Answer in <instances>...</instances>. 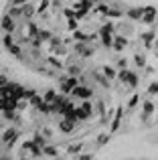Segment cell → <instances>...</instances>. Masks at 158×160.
<instances>
[{
  "label": "cell",
  "instance_id": "cell-47",
  "mask_svg": "<svg viewBox=\"0 0 158 160\" xmlns=\"http://www.w3.org/2000/svg\"><path fill=\"white\" fill-rule=\"evenodd\" d=\"M79 160H93V154H81Z\"/></svg>",
  "mask_w": 158,
  "mask_h": 160
},
{
  "label": "cell",
  "instance_id": "cell-35",
  "mask_svg": "<svg viewBox=\"0 0 158 160\" xmlns=\"http://www.w3.org/2000/svg\"><path fill=\"white\" fill-rule=\"evenodd\" d=\"M67 73H69V75H77V77H79V73H81V69H79L77 65H69V67H67Z\"/></svg>",
  "mask_w": 158,
  "mask_h": 160
},
{
  "label": "cell",
  "instance_id": "cell-16",
  "mask_svg": "<svg viewBox=\"0 0 158 160\" xmlns=\"http://www.w3.org/2000/svg\"><path fill=\"white\" fill-rule=\"evenodd\" d=\"M8 14H10L12 18H20V16H22V6H16V4H12V6L8 8Z\"/></svg>",
  "mask_w": 158,
  "mask_h": 160
},
{
  "label": "cell",
  "instance_id": "cell-33",
  "mask_svg": "<svg viewBox=\"0 0 158 160\" xmlns=\"http://www.w3.org/2000/svg\"><path fill=\"white\" fill-rule=\"evenodd\" d=\"M37 37H39V39L45 43V41H49V39H51V32H49V31H39V32H37Z\"/></svg>",
  "mask_w": 158,
  "mask_h": 160
},
{
  "label": "cell",
  "instance_id": "cell-43",
  "mask_svg": "<svg viewBox=\"0 0 158 160\" xmlns=\"http://www.w3.org/2000/svg\"><path fill=\"white\" fill-rule=\"evenodd\" d=\"M6 85H8V79H6V75L2 73L0 75V87H6Z\"/></svg>",
  "mask_w": 158,
  "mask_h": 160
},
{
  "label": "cell",
  "instance_id": "cell-20",
  "mask_svg": "<svg viewBox=\"0 0 158 160\" xmlns=\"http://www.w3.org/2000/svg\"><path fill=\"white\" fill-rule=\"evenodd\" d=\"M75 109H77V118H79V120H89V118H91V113L87 112L85 108L79 106V108H75Z\"/></svg>",
  "mask_w": 158,
  "mask_h": 160
},
{
  "label": "cell",
  "instance_id": "cell-29",
  "mask_svg": "<svg viewBox=\"0 0 158 160\" xmlns=\"http://www.w3.org/2000/svg\"><path fill=\"white\" fill-rule=\"evenodd\" d=\"M77 20L79 18H67V28H69V31H77V27H79V22H77Z\"/></svg>",
  "mask_w": 158,
  "mask_h": 160
},
{
  "label": "cell",
  "instance_id": "cell-23",
  "mask_svg": "<svg viewBox=\"0 0 158 160\" xmlns=\"http://www.w3.org/2000/svg\"><path fill=\"white\" fill-rule=\"evenodd\" d=\"M95 12H97V14L107 16V12H110V6H106L103 2H97V6H95Z\"/></svg>",
  "mask_w": 158,
  "mask_h": 160
},
{
  "label": "cell",
  "instance_id": "cell-12",
  "mask_svg": "<svg viewBox=\"0 0 158 160\" xmlns=\"http://www.w3.org/2000/svg\"><path fill=\"white\" fill-rule=\"evenodd\" d=\"M37 12V6H32V4H22V18H32Z\"/></svg>",
  "mask_w": 158,
  "mask_h": 160
},
{
  "label": "cell",
  "instance_id": "cell-45",
  "mask_svg": "<svg viewBox=\"0 0 158 160\" xmlns=\"http://www.w3.org/2000/svg\"><path fill=\"white\" fill-rule=\"evenodd\" d=\"M101 28H103V31H110V32H114V24H111V22H106Z\"/></svg>",
  "mask_w": 158,
  "mask_h": 160
},
{
  "label": "cell",
  "instance_id": "cell-48",
  "mask_svg": "<svg viewBox=\"0 0 158 160\" xmlns=\"http://www.w3.org/2000/svg\"><path fill=\"white\" fill-rule=\"evenodd\" d=\"M41 132H43V134H45V136H47V138H51V136H53V132H51V130H49V128H43V130H41Z\"/></svg>",
  "mask_w": 158,
  "mask_h": 160
},
{
  "label": "cell",
  "instance_id": "cell-39",
  "mask_svg": "<svg viewBox=\"0 0 158 160\" xmlns=\"http://www.w3.org/2000/svg\"><path fill=\"white\" fill-rule=\"evenodd\" d=\"M49 63H51L53 67H57V69H63V63H61L59 59H55V57H49Z\"/></svg>",
  "mask_w": 158,
  "mask_h": 160
},
{
  "label": "cell",
  "instance_id": "cell-36",
  "mask_svg": "<svg viewBox=\"0 0 158 160\" xmlns=\"http://www.w3.org/2000/svg\"><path fill=\"white\" fill-rule=\"evenodd\" d=\"M148 93H150V95H156L158 93V81H152L150 85H148Z\"/></svg>",
  "mask_w": 158,
  "mask_h": 160
},
{
  "label": "cell",
  "instance_id": "cell-19",
  "mask_svg": "<svg viewBox=\"0 0 158 160\" xmlns=\"http://www.w3.org/2000/svg\"><path fill=\"white\" fill-rule=\"evenodd\" d=\"M128 77H130V69H120L118 71V81L128 83Z\"/></svg>",
  "mask_w": 158,
  "mask_h": 160
},
{
  "label": "cell",
  "instance_id": "cell-40",
  "mask_svg": "<svg viewBox=\"0 0 158 160\" xmlns=\"http://www.w3.org/2000/svg\"><path fill=\"white\" fill-rule=\"evenodd\" d=\"M81 108H85L89 113H93V106L89 103V99H81Z\"/></svg>",
  "mask_w": 158,
  "mask_h": 160
},
{
  "label": "cell",
  "instance_id": "cell-14",
  "mask_svg": "<svg viewBox=\"0 0 158 160\" xmlns=\"http://www.w3.org/2000/svg\"><path fill=\"white\" fill-rule=\"evenodd\" d=\"M101 73L106 75L107 79H118V69H114V67H110V65H106L101 69Z\"/></svg>",
  "mask_w": 158,
  "mask_h": 160
},
{
  "label": "cell",
  "instance_id": "cell-34",
  "mask_svg": "<svg viewBox=\"0 0 158 160\" xmlns=\"http://www.w3.org/2000/svg\"><path fill=\"white\" fill-rule=\"evenodd\" d=\"M93 77L97 79V81L101 83V85H106V87H107V77H106V75H101V73H97V71H95V73H93Z\"/></svg>",
  "mask_w": 158,
  "mask_h": 160
},
{
  "label": "cell",
  "instance_id": "cell-9",
  "mask_svg": "<svg viewBox=\"0 0 158 160\" xmlns=\"http://www.w3.org/2000/svg\"><path fill=\"white\" fill-rule=\"evenodd\" d=\"M59 130H61L63 134L73 132V130H75V122H71V120H67V118H63V120L59 122Z\"/></svg>",
  "mask_w": 158,
  "mask_h": 160
},
{
  "label": "cell",
  "instance_id": "cell-51",
  "mask_svg": "<svg viewBox=\"0 0 158 160\" xmlns=\"http://www.w3.org/2000/svg\"><path fill=\"white\" fill-rule=\"evenodd\" d=\"M93 2H95V4H97V2H101V0H93Z\"/></svg>",
  "mask_w": 158,
  "mask_h": 160
},
{
  "label": "cell",
  "instance_id": "cell-8",
  "mask_svg": "<svg viewBox=\"0 0 158 160\" xmlns=\"http://www.w3.org/2000/svg\"><path fill=\"white\" fill-rule=\"evenodd\" d=\"M122 118H124V109L122 108H118L116 109V116H114V120H111V126H110V132L114 134V132H118V128H120V122H122Z\"/></svg>",
  "mask_w": 158,
  "mask_h": 160
},
{
  "label": "cell",
  "instance_id": "cell-7",
  "mask_svg": "<svg viewBox=\"0 0 158 160\" xmlns=\"http://www.w3.org/2000/svg\"><path fill=\"white\" fill-rule=\"evenodd\" d=\"M126 47H128V39H126V37H122V35H114V47H111V49L120 53V51H124Z\"/></svg>",
  "mask_w": 158,
  "mask_h": 160
},
{
  "label": "cell",
  "instance_id": "cell-15",
  "mask_svg": "<svg viewBox=\"0 0 158 160\" xmlns=\"http://www.w3.org/2000/svg\"><path fill=\"white\" fill-rule=\"evenodd\" d=\"M4 120H18V109H2Z\"/></svg>",
  "mask_w": 158,
  "mask_h": 160
},
{
  "label": "cell",
  "instance_id": "cell-18",
  "mask_svg": "<svg viewBox=\"0 0 158 160\" xmlns=\"http://www.w3.org/2000/svg\"><path fill=\"white\" fill-rule=\"evenodd\" d=\"M45 156H49V158H57L59 156V152H57V148L55 146H45Z\"/></svg>",
  "mask_w": 158,
  "mask_h": 160
},
{
  "label": "cell",
  "instance_id": "cell-41",
  "mask_svg": "<svg viewBox=\"0 0 158 160\" xmlns=\"http://www.w3.org/2000/svg\"><path fill=\"white\" fill-rule=\"evenodd\" d=\"M138 102H140V98H138V95H132V99H130V103H128V108H130V109H134L136 106H138Z\"/></svg>",
  "mask_w": 158,
  "mask_h": 160
},
{
  "label": "cell",
  "instance_id": "cell-32",
  "mask_svg": "<svg viewBox=\"0 0 158 160\" xmlns=\"http://www.w3.org/2000/svg\"><path fill=\"white\" fill-rule=\"evenodd\" d=\"M81 148H83V144H73V146H69V148H67V152L71 154V156H77V152Z\"/></svg>",
  "mask_w": 158,
  "mask_h": 160
},
{
  "label": "cell",
  "instance_id": "cell-4",
  "mask_svg": "<svg viewBox=\"0 0 158 160\" xmlns=\"http://www.w3.org/2000/svg\"><path fill=\"white\" fill-rule=\"evenodd\" d=\"M2 31L4 32H14L16 31V22H14V18H12L8 12L2 16Z\"/></svg>",
  "mask_w": 158,
  "mask_h": 160
},
{
  "label": "cell",
  "instance_id": "cell-44",
  "mask_svg": "<svg viewBox=\"0 0 158 160\" xmlns=\"http://www.w3.org/2000/svg\"><path fill=\"white\" fill-rule=\"evenodd\" d=\"M126 65H128L126 59H118V67H120V69H126Z\"/></svg>",
  "mask_w": 158,
  "mask_h": 160
},
{
  "label": "cell",
  "instance_id": "cell-6",
  "mask_svg": "<svg viewBox=\"0 0 158 160\" xmlns=\"http://www.w3.org/2000/svg\"><path fill=\"white\" fill-rule=\"evenodd\" d=\"M99 39H101V45H103V47H114V32L99 28Z\"/></svg>",
  "mask_w": 158,
  "mask_h": 160
},
{
  "label": "cell",
  "instance_id": "cell-25",
  "mask_svg": "<svg viewBox=\"0 0 158 160\" xmlns=\"http://www.w3.org/2000/svg\"><path fill=\"white\" fill-rule=\"evenodd\" d=\"M138 81H140L138 75H136L134 71H130V77H128V87H136V85H138Z\"/></svg>",
  "mask_w": 158,
  "mask_h": 160
},
{
  "label": "cell",
  "instance_id": "cell-50",
  "mask_svg": "<svg viewBox=\"0 0 158 160\" xmlns=\"http://www.w3.org/2000/svg\"><path fill=\"white\" fill-rule=\"evenodd\" d=\"M154 49H156V55H158V39H154Z\"/></svg>",
  "mask_w": 158,
  "mask_h": 160
},
{
  "label": "cell",
  "instance_id": "cell-1",
  "mask_svg": "<svg viewBox=\"0 0 158 160\" xmlns=\"http://www.w3.org/2000/svg\"><path fill=\"white\" fill-rule=\"evenodd\" d=\"M69 95H71L73 99H91V98H93V89H91V87H87V85H81V83H79V85H77Z\"/></svg>",
  "mask_w": 158,
  "mask_h": 160
},
{
  "label": "cell",
  "instance_id": "cell-30",
  "mask_svg": "<svg viewBox=\"0 0 158 160\" xmlns=\"http://www.w3.org/2000/svg\"><path fill=\"white\" fill-rule=\"evenodd\" d=\"M134 63L138 67H146V57L144 55H134Z\"/></svg>",
  "mask_w": 158,
  "mask_h": 160
},
{
  "label": "cell",
  "instance_id": "cell-26",
  "mask_svg": "<svg viewBox=\"0 0 158 160\" xmlns=\"http://www.w3.org/2000/svg\"><path fill=\"white\" fill-rule=\"evenodd\" d=\"M43 98H45V102H49V103H51V102H55V98H57L55 89H47V91H45V95H43Z\"/></svg>",
  "mask_w": 158,
  "mask_h": 160
},
{
  "label": "cell",
  "instance_id": "cell-28",
  "mask_svg": "<svg viewBox=\"0 0 158 160\" xmlns=\"http://www.w3.org/2000/svg\"><path fill=\"white\" fill-rule=\"evenodd\" d=\"M49 4H51V0H41V4L37 6V12H39V14H43V12L49 8Z\"/></svg>",
  "mask_w": 158,
  "mask_h": 160
},
{
  "label": "cell",
  "instance_id": "cell-13",
  "mask_svg": "<svg viewBox=\"0 0 158 160\" xmlns=\"http://www.w3.org/2000/svg\"><path fill=\"white\" fill-rule=\"evenodd\" d=\"M142 39H144V45H146V49H152V47H154V43H152V41L156 39L154 31H148V32H144V35H142Z\"/></svg>",
  "mask_w": 158,
  "mask_h": 160
},
{
  "label": "cell",
  "instance_id": "cell-24",
  "mask_svg": "<svg viewBox=\"0 0 158 160\" xmlns=\"http://www.w3.org/2000/svg\"><path fill=\"white\" fill-rule=\"evenodd\" d=\"M43 102H45V98H43V95H39V93H37L35 98H31V106L37 108V109L41 108V103H43Z\"/></svg>",
  "mask_w": 158,
  "mask_h": 160
},
{
  "label": "cell",
  "instance_id": "cell-3",
  "mask_svg": "<svg viewBox=\"0 0 158 160\" xmlns=\"http://www.w3.org/2000/svg\"><path fill=\"white\" fill-rule=\"evenodd\" d=\"M16 138H18V132H16L14 128H8V130H4V134H2V144L10 148V146L14 144Z\"/></svg>",
  "mask_w": 158,
  "mask_h": 160
},
{
  "label": "cell",
  "instance_id": "cell-37",
  "mask_svg": "<svg viewBox=\"0 0 158 160\" xmlns=\"http://www.w3.org/2000/svg\"><path fill=\"white\" fill-rule=\"evenodd\" d=\"M122 14H124V12L122 10H116V8H110V12H107V16H110V18H120Z\"/></svg>",
  "mask_w": 158,
  "mask_h": 160
},
{
  "label": "cell",
  "instance_id": "cell-17",
  "mask_svg": "<svg viewBox=\"0 0 158 160\" xmlns=\"http://www.w3.org/2000/svg\"><path fill=\"white\" fill-rule=\"evenodd\" d=\"M73 39H75V41H85V43H91V37L85 35V32H81V31H73Z\"/></svg>",
  "mask_w": 158,
  "mask_h": 160
},
{
  "label": "cell",
  "instance_id": "cell-27",
  "mask_svg": "<svg viewBox=\"0 0 158 160\" xmlns=\"http://www.w3.org/2000/svg\"><path fill=\"white\" fill-rule=\"evenodd\" d=\"M8 53H10V55H14V57H20L22 49H20V45H10V47H8Z\"/></svg>",
  "mask_w": 158,
  "mask_h": 160
},
{
  "label": "cell",
  "instance_id": "cell-31",
  "mask_svg": "<svg viewBox=\"0 0 158 160\" xmlns=\"http://www.w3.org/2000/svg\"><path fill=\"white\" fill-rule=\"evenodd\" d=\"M32 146H35V142H32V140H27V142H22V152H24V154H31Z\"/></svg>",
  "mask_w": 158,
  "mask_h": 160
},
{
  "label": "cell",
  "instance_id": "cell-38",
  "mask_svg": "<svg viewBox=\"0 0 158 160\" xmlns=\"http://www.w3.org/2000/svg\"><path fill=\"white\" fill-rule=\"evenodd\" d=\"M110 142V134H101V136L97 138V146H103V144H107Z\"/></svg>",
  "mask_w": 158,
  "mask_h": 160
},
{
  "label": "cell",
  "instance_id": "cell-11",
  "mask_svg": "<svg viewBox=\"0 0 158 160\" xmlns=\"http://www.w3.org/2000/svg\"><path fill=\"white\" fill-rule=\"evenodd\" d=\"M126 14H128V18H130V20H142V16H144V8H130Z\"/></svg>",
  "mask_w": 158,
  "mask_h": 160
},
{
  "label": "cell",
  "instance_id": "cell-49",
  "mask_svg": "<svg viewBox=\"0 0 158 160\" xmlns=\"http://www.w3.org/2000/svg\"><path fill=\"white\" fill-rule=\"evenodd\" d=\"M97 112H103V102H97Z\"/></svg>",
  "mask_w": 158,
  "mask_h": 160
},
{
  "label": "cell",
  "instance_id": "cell-10",
  "mask_svg": "<svg viewBox=\"0 0 158 160\" xmlns=\"http://www.w3.org/2000/svg\"><path fill=\"white\" fill-rule=\"evenodd\" d=\"M152 113H154V103L146 99V102L142 103V120H148V118H150Z\"/></svg>",
  "mask_w": 158,
  "mask_h": 160
},
{
  "label": "cell",
  "instance_id": "cell-22",
  "mask_svg": "<svg viewBox=\"0 0 158 160\" xmlns=\"http://www.w3.org/2000/svg\"><path fill=\"white\" fill-rule=\"evenodd\" d=\"M2 43H4V47H10V45H14V37H12V32H4V37H2Z\"/></svg>",
  "mask_w": 158,
  "mask_h": 160
},
{
  "label": "cell",
  "instance_id": "cell-21",
  "mask_svg": "<svg viewBox=\"0 0 158 160\" xmlns=\"http://www.w3.org/2000/svg\"><path fill=\"white\" fill-rule=\"evenodd\" d=\"M45 138H47V136H45L43 132H37L35 136H32V142H35V144H39V146H43V148H45Z\"/></svg>",
  "mask_w": 158,
  "mask_h": 160
},
{
  "label": "cell",
  "instance_id": "cell-2",
  "mask_svg": "<svg viewBox=\"0 0 158 160\" xmlns=\"http://www.w3.org/2000/svg\"><path fill=\"white\" fill-rule=\"evenodd\" d=\"M77 85H79V77L77 75H69L67 79H61V93L69 95Z\"/></svg>",
  "mask_w": 158,
  "mask_h": 160
},
{
  "label": "cell",
  "instance_id": "cell-46",
  "mask_svg": "<svg viewBox=\"0 0 158 160\" xmlns=\"http://www.w3.org/2000/svg\"><path fill=\"white\" fill-rule=\"evenodd\" d=\"M28 0H10V4H16V6H22V4H27Z\"/></svg>",
  "mask_w": 158,
  "mask_h": 160
},
{
  "label": "cell",
  "instance_id": "cell-42",
  "mask_svg": "<svg viewBox=\"0 0 158 160\" xmlns=\"http://www.w3.org/2000/svg\"><path fill=\"white\" fill-rule=\"evenodd\" d=\"M35 95H37L35 89H24V98H27L28 102H31V98H35Z\"/></svg>",
  "mask_w": 158,
  "mask_h": 160
},
{
  "label": "cell",
  "instance_id": "cell-5",
  "mask_svg": "<svg viewBox=\"0 0 158 160\" xmlns=\"http://www.w3.org/2000/svg\"><path fill=\"white\" fill-rule=\"evenodd\" d=\"M154 18H156V8L154 6H144V16H142V20H140V22L152 24V22H154Z\"/></svg>",
  "mask_w": 158,
  "mask_h": 160
}]
</instances>
